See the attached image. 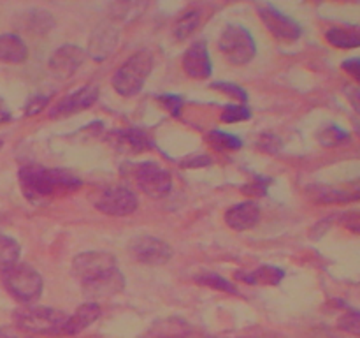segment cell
Instances as JSON below:
<instances>
[{
    "instance_id": "6da1fadb",
    "label": "cell",
    "mask_w": 360,
    "mask_h": 338,
    "mask_svg": "<svg viewBox=\"0 0 360 338\" xmlns=\"http://www.w3.org/2000/svg\"><path fill=\"white\" fill-rule=\"evenodd\" d=\"M23 196L30 203H41L51 197L70 194L81 187V180L72 173L60 168H44V165L28 164L18 173Z\"/></svg>"
},
{
    "instance_id": "7a4b0ae2",
    "label": "cell",
    "mask_w": 360,
    "mask_h": 338,
    "mask_svg": "<svg viewBox=\"0 0 360 338\" xmlns=\"http://www.w3.org/2000/svg\"><path fill=\"white\" fill-rule=\"evenodd\" d=\"M153 69V55L150 51H137L120 67L112 76V88L122 97H134L143 90L144 83Z\"/></svg>"
},
{
    "instance_id": "3957f363",
    "label": "cell",
    "mask_w": 360,
    "mask_h": 338,
    "mask_svg": "<svg viewBox=\"0 0 360 338\" xmlns=\"http://www.w3.org/2000/svg\"><path fill=\"white\" fill-rule=\"evenodd\" d=\"M2 284L14 299L21 303H32L42 294L44 282L37 270L25 263H16L2 273Z\"/></svg>"
},
{
    "instance_id": "277c9868",
    "label": "cell",
    "mask_w": 360,
    "mask_h": 338,
    "mask_svg": "<svg viewBox=\"0 0 360 338\" xmlns=\"http://www.w3.org/2000/svg\"><path fill=\"white\" fill-rule=\"evenodd\" d=\"M65 320V313L49 306H25L14 313L16 326L28 333L60 334Z\"/></svg>"
},
{
    "instance_id": "5b68a950",
    "label": "cell",
    "mask_w": 360,
    "mask_h": 338,
    "mask_svg": "<svg viewBox=\"0 0 360 338\" xmlns=\"http://www.w3.org/2000/svg\"><path fill=\"white\" fill-rule=\"evenodd\" d=\"M218 48L225 58L234 65L250 63L257 55V44L253 35L241 25H229L221 34Z\"/></svg>"
},
{
    "instance_id": "8992f818",
    "label": "cell",
    "mask_w": 360,
    "mask_h": 338,
    "mask_svg": "<svg viewBox=\"0 0 360 338\" xmlns=\"http://www.w3.org/2000/svg\"><path fill=\"white\" fill-rule=\"evenodd\" d=\"M137 187L153 199L165 197L172 189V176L157 162H141L134 168Z\"/></svg>"
},
{
    "instance_id": "52a82bcc",
    "label": "cell",
    "mask_w": 360,
    "mask_h": 338,
    "mask_svg": "<svg viewBox=\"0 0 360 338\" xmlns=\"http://www.w3.org/2000/svg\"><path fill=\"white\" fill-rule=\"evenodd\" d=\"M115 268V256L111 252H104V250L83 252L74 257L72 261V275L81 282V285L104 277L105 273L112 271Z\"/></svg>"
},
{
    "instance_id": "ba28073f",
    "label": "cell",
    "mask_w": 360,
    "mask_h": 338,
    "mask_svg": "<svg viewBox=\"0 0 360 338\" xmlns=\"http://www.w3.org/2000/svg\"><path fill=\"white\" fill-rule=\"evenodd\" d=\"M257 13H259L260 20L264 21L267 30L280 41L292 42L297 41L302 35L301 25L271 4H257Z\"/></svg>"
},
{
    "instance_id": "9c48e42d",
    "label": "cell",
    "mask_w": 360,
    "mask_h": 338,
    "mask_svg": "<svg viewBox=\"0 0 360 338\" xmlns=\"http://www.w3.org/2000/svg\"><path fill=\"white\" fill-rule=\"evenodd\" d=\"M130 254L137 263L148 266H162L172 257V249L167 242L157 236H139L130 243Z\"/></svg>"
},
{
    "instance_id": "30bf717a",
    "label": "cell",
    "mask_w": 360,
    "mask_h": 338,
    "mask_svg": "<svg viewBox=\"0 0 360 338\" xmlns=\"http://www.w3.org/2000/svg\"><path fill=\"white\" fill-rule=\"evenodd\" d=\"M95 206L98 211L111 217H127L132 215L139 206L136 194L127 187H112L97 197Z\"/></svg>"
},
{
    "instance_id": "8fae6325",
    "label": "cell",
    "mask_w": 360,
    "mask_h": 338,
    "mask_svg": "<svg viewBox=\"0 0 360 338\" xmlns=\"http://www.w3.org/2000/svg\"><path fill=\"white\" fill-rule=\"evenodd\" d=\"M183 69L186 76L192 80H207L213 73V63H211L210 49L204 41L192 42L188 49L183 55Z\"/></svg>"
},
{
    "instance_id": "7c38bea8",
    "label": "cell",
    "mask_w": 360,
    "mask_h": 338,
    "mask_svg": "<svg viewBox=\"0 0 360 338\" xmlns=\"http://www.w3.org/2000/svg\"><path fill=\"white\" fill-rule=\"evenodd\" d=\"M97 99H98V88L91 87V84H86V87L72 92V94L63 97L60 102H56V104L51 108V111H49V116L74 115V113L91 108V106L97 102Z\"/></svg>"
},
{
    "instance_id": "4fadbf2b",
    "label": "cell",
    "mask_w": 360,
    "mask_h": 338,
    "mask_svg": "<svg viewBox=\"0 0 360 338\" xmlns=\"http://www.w3.org/2000/svg\"><path fill=\"white\" fill-rule=\"evenodd\" d=\"M84 62V51L76 44L60 46L49 58V69L58 77H70Z\"/></svg>"
},
{
    "instance_id": "5bb4252c",
    "label": "cell",
    "mask_w": 360,
    "mask_h": 338,
    "mask_svg": "<svg viewBox=\"0 0 360 338\" xmlns=\"http://www.w3.org/2000/svg\"><path fill=\"white\" fill-rule=\"evenodd\" d=\"M260 220V206L255 201L234 204L225 213V224L234 231H248L253 229Z\"/></svg>"
},
{
    "instance_id": "9a60e30c",
    "label": "cell",
    "mask_w": 360,
    "mask_h": 338,
    "mask_svg": "<svg viewBox=\"0 0 360 338\" xmlns=\"http://www.w3.org/2000/svg\"><path fill=\"white\" fill-rule=\"evenodd\" d=\"M81 287H83L84 296H88V298H108V296H115L125 289V277H123L118 268H115L112 271L105 273L104 277L83 284Z\"/></svg>"
},
{
    "instance_id": "2e32d148",
    "label": "cell",
    "mask_w": 360,
    "mask_h": 338,
    "mask_svg": "<svg viewBox=\"0 0 360 338\" xmlns=\"http://www.w3.org/2000/svg\"><path fill=\"white\" fill-rule=\"evenodd\" d=\"M109 139L112 146L122 154H141L151 148L150 136L141 129L118 130V132H112Z\"/></svg>"
},
{
    "instance_id": "e0dca14e",
    "label": "cell",
    "mask_w": 360,
    "mask_h": 338,
    "mask_svg": "<svg viewBox=\"0 0 360 338\" xmlns=\"http://www.w3.org/2000/svg\"><path fill=\"white\" fill-rule=\"evenodd\" d=\"M101 313H102L101 305H98L97 301L84 303V305H81L79 308L72 313V315L67 317L65 324H63L62 333L63 334L81 333V331L86 330L88 326H91V324H94L95 320L101 317Z\"/></svg>"
},
{
    "instance_id": "ac0fdd59",
    "label": "cell",
    "mask_w": 360,
    "mask_h": 338,
    "mask_svg": "<svg viewBox=\"0 0 360 338\" xmlns=\"http://www.w3.org/2000/svg\"><path fill=\"white\" fill-rule=\"evenodd\" d=\"M116 41H118V30L115 27H111V25L98 27L97 32L91 35L90 56L101 62V60H104L112 51V48L116 46Z\"/></svg>"
},
{
    "instance_id": "d6986e66",
    "label": "cell",
    "mask_w": 360,
    "mask_h": 338,
    "mask_svg": "<svg viewBox=\"0 0 360 338\" xmlns=\"http://www.w3.org/2000/svg\"><path fill=\"white\" fill-rule=\"evenodd\" d=\"M236 278L250 285H278L285 278V271L278 266L264 264V266H259L257 270L248 271V273L238 271Z\"/></svg>"
},
{
    "instance_id": "ffe728a7",
    "label": "cell",
    "mask_w": 360,
    "mask_h": 338,
    "mask_svg": "<svg viewBox=\"0 0 360 338\" xmlns=\"http://www.w3.org/2000/svg\"><path fill=\"white\" fill-rule=\"evenodd\" d=\"M28 56V48L23 39L16 34L0 35V62L4 63H21Z\"/></svg>"
},
{
    "instance_id": "44dd1931",
    "label": "cell",
    "mask_w": 360,
    "mask_h": 338,
    "mask_svg": "<svg viewBox=\"0 0 360 338\" xmlns=\"http://www.w3.org/2000/svg\"><path fill=\"white\" fill-rule=\"evenodd\" d=\"M329 44L341 49H354L360 44V35L357 27H333L326 32Z\"/></svg>"
},
{
    "instance_id": "7402d4cb",
    "label": "cell",
    "mask_w": 360,
    "mask_h": 338,
    "mask_svg": "<svg viewBox=\"0 0 360 338\" xmlns=\"http://www.w3.org/2000/svg\"><path fill=\"white\" fill-rule=\"evenodd\" d=\"M311 196L315 197V201L319 203H350V201H355L359 197L357 190L354 192H345V190H338V189H330V187H319L315 185L313 189H309Z\"/></svg>"
},
{
    "instance_id": "603a6c76",
    "label": "cell",
    "mask_w": 360,
    "mask_h": 338,
    "mask_svg": "<svg viewBox=\"0 0 360 338\" xmlns=\"http://www.w3.org/2000/svg\"><path fill=\"white\" fill-rule=\"evenodd\" d=\"M20 243L14 238L0 234V275L13 268L20 259Z\"/></svg>"
},
{
    "instance_id": "cb8c5ba5",
    "label": "cell",
    "mask_w": 360,
    "mask_h": 338,
    "mask_svg": "<svg viewBox=\"0 0 360 338\" xmlns=\"http://www.w3.org/2000/svg\"><path fill=\"white\" fill-rule=\"evenodd\" d=\"M200 25V11L199 9H188L179 16L174 27V37L179 41H185L190 35L195 32V28Z\"/></svg>"
},
{
    "instance_id": "d4e9b609",
    "label": "cell",
    "mask_w": 360,
    "mask_h": 338,
    "mask_svg": "<svg viewBox=\"0 0 360 338\" xmlns=\"http://www.w3.org/2000/svg\"><path fill=\"white\" fill-rule=\"evenodd\" d=\"M210 143L220 151L239 150V148L243 146L241 137L234 136V134L224 132V130H211V132H210Z\"/></svg>"
},
{
    "instance_id": "484cf974",
    "label": "cell",
    "mask_w": 360,
    "mask_h": 338,
    "mask_svg": "<svg viewBox=\"0 0 360 338\" xmlns=\"http://www.w3.org/2000/svg\"><path fill=\"white\" fill-rule=\"evenodd\" d=\"M195 282L199 285H206V287L217 289V291L229 292V294H238V289L232 282H229L227 278L220 277L217 273H202L199 277H195Z\"/></svg>"
},
{
    "instance_id": "4316f807",
    "label": "cell",
    "mask_w": 360,
    "mask_h": 338,
    "mask_svg": "<svg viewBox=\"0 0 360 338\" xmlns=\"http://www.w3.org/2000/svg\"><path fill=\"white\" fill-rule=\"evenodd\" d=\"M348 139H350V134L340 125H329L319 134V141L323 146H338V144L347 143Z\"/></svg>"
},
{
    "instance_id": "83f0119b",
    "label": "cell",
    "mask_w": 360,
    "mask_h": 338,
    "mask_svg": "<svg viewBox=\"0 0 360 338\" xmlns=\"http://www.w3.org/2000/svg\"><path fill=\"white\" fill-rule=\"evenodd\" d=\"M252 118V111L250 108L243 104H229L225 106L224 111H221L220 120L225 123H238V122H245V120Z\"/></svg>"
},
{
    "instance_id": "f1b7e54d",
    "label": "cell",
    "mask_w": 360,
    "mask_h": 338,
    "mask_svg": "<svg viewBox=\"0 0 360 338\" xmlns=\"http://www.w3.org/2000/svg\"><path fill=\"white\" fill-rule=\"evenodd\" d=\"M211 88H214V90L224 92V94L231 95V97L238 99V101H241V102L248 101V94H246L245 88H241V87H239V84H236V83H227V81H218V83L211 84Z\"/></svg>"
},
{
    "instance_id": "f546056e",
    "label": "cell",
    "mask_w": 360,
    "mask_h": 338,
    "mask_svg": "<svg viewBox=\"0 0 360 338\" xmlns=\"http://www.w3.org/2000/svg\"><path fill=\"white\" fill-rule=\"evenodd\" d=\"M338 326L341 330L348 331V333L359 334L360 333V315L357 310H348L345 315H341V319L338 320Z\"/></svg>"
},
{
    "instance_id": "4dcf8cb0",
    "label": "cell",
    "mask_w": 360,
    "mask_h": 338,
    "mask_svg": "<svg viewBox=\"0 0 360 338\" xmlns=\"http://www.w3.org/2000/svg\"><path fill=\"white\" fill-rule=\"evenodd\" d=\"M160 102L172 116H178L181 113V106H183V99L179 95H172V94H165L160 95Z\"/></svg>"
},
{
    "instance_id": "1f68e13d",
    "label": "cell",
    "mask_w": 360,
    "mask_h": 338,
    "mask_svg": "<svg viewBox=\"0 0 360 338\" xmlns=\"http://www.w3.org/2000/svg\"><path fill=\"white\" fill-rule=\"evenodd\" d=\"M271 180L267 178H257L255 182L248 183V185L243 187V192L248 194V196L253 197H262L267 194V185H269Z\"/></svg>"
},
{
    "instance_id": "d6a6232c",
    "label": "cell",
    "mask_w": 360,
    "mask_h": 338,
    "mask_svg": "<svg viewBox=\"0 0 360 338\" xmlns=\"http://www.w3.org/2000/svg\"><path fill=\"white\" fill-rule=\"evenodd\" d=\"M48 102H49L48 95H37V97H32L30 101L27 102V108H25V111H27L28 116H34V115H37V113H41L42 109L48 106Z\"/></svg>"
},
{
    "instance_id": "836d02e7",
    "label": "cell",
    "mask_w": 360,
    "mask_h": 338,
    "mask_svg": "<svg viewBox=\"0 0 360 338\" xmlns=\"http://www.w3.org/2000/svg\"><path fill=\"white\" fill-rule=\"evenodd\" d=\"M260 148H262L264 151H267V154H276L281 148V139L274 136V134H264V136L260 137Z\"/></svg>"
},
{
    "instance_id": "e575fe53",
    "label": "cell",
    "mask_w": 360,
    "mask_h": 338,
    "mask_svg": "<svg viewBox=\"0 0 360 338\" xmlns=\"http://www.w3.org/2000/svg\"><path fill=\"white\" fill-rule=\"evenodd\" d=\"M211 164V158L206 157L202 154H197V155H188L185 161H181L183 168H188V169H195V168H204V165H210Z\"/></svg>"
},
{
    "instance_id": "d590c367",
    "label": "cell",
    "mask_w": 360,
    "mask_h": 338,
    "mask_svg": "<svg viewBox=\"0 0 360 338\" xmlns=\"http://www.w3.org/2000/svg\"><path fill=\"white\" fill-rule=\"evenodd\" d=\"M345 227L352 229L354 232H359V215L357 211H350L348 215H345Z\"/></svg>"
},
{
    "instance_id": "8d00e7d4",
    "label": "cell",
    "mask_w": 360,
    "mask_h": 338,
    "mask_svg": "<svg viewBox=\"0 0 360 338\" xmlns=\"http://www.w3.org/2000/svg\"><path fill=\"white\" fill-rule=\"evenodd\" d=\"M360 62H359V58H350V60H345L343 62V69L345 70H348V73L352 74V76L354 77H359V70H360Z\"/></svg>"
},
{
    "instance_id": "74e56055",
    "label": "cell",
    "mask_w": 360,
    "mask_h": 338,
    "mask_svg": "<svg viewBox=\"0 0 360 338\" xmlns=\"http://www.w3.org/2000/svg\"><path fill=\"white\" fill-rule=\"evenodd\" d=\"M239 338H285L283 334H278L273 333V331H260V333H248L245 337H239Z\"/></svg>"
},
{
    "instance_id": "f35d334b",
    "label": "cell",
    "mask_w": 360,
    "mask_h": 338,
    "mask_svg": "<svg viewBox=\"0 0 360 338\" xmlns=\"http://www.w3.org/2000/svg\"><path fill=\"white\" fill-rule=\"evenodd\" d=\"M11 118H13V115H11V109L7 108L6 102L0 99V123L11 122Z\"/></svg>"
},
{
    "instance_id": "ab89813d",
    "label": "cell",
    "mask_w": 360,
    "mask_h": 338,
    "mask_svg": "<svg viewBox=\"0 0 360 338\" xmlns=\"http://www.w3.org/2000/svg\"><path fill=\"white\" fill-rule=\"evenodd\" d=\"M0 148H2V139H0Z\"/></svg>"
}]
</instances>
